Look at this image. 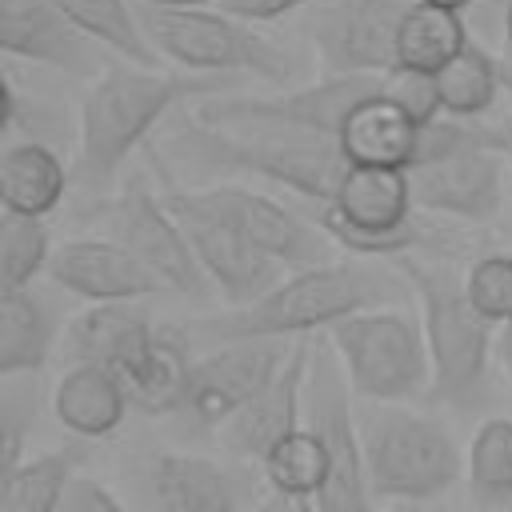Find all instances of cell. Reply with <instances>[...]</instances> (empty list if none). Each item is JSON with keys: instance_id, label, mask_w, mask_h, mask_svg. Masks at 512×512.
I'll list each match as a JSON object with an SVG mask.
<instances>
[{"instance_id": "cell-34", "label": "cell", "mask_w": 512, "mask_h": 512, "mask_svg": "<svg viewBox=\"0 0 512 512\" xmlns=\"http://www.w3.org/2000/svg\"><path fill=\"white\" fill-rule=\"evenodd\" d=\"M60 512H132L108 484L92 480V476H76V484L68 488V500Z\"/></svg>"}, {"instance_id": "cell-36", "label": "cell", "mask_w": 512, "mask_h": 512, "mask_svg": "<svg viewBox=\"0 0 512 512\" xmlns=\"http://www.w3.org/2000/svg\"><path fill=\"white\" fill-rule=\"evenodd\" d=\"M496 360H500V368H504V376L512 384V320H504L500 332H496Z\"/></svg>"}, {"instance_id": "cell-23", "label": "cell", "mask_w": 512, "mask_h": 512, "mask_svg": "<svg viewBox=\"0 0 512 512\" xmlns=\"http://www.w3.org/2000/svg\"><path fill=\"white\" fill-rule=\"evenodd\" d=\"M60 336V312L40 288L0 292V380L32 376L48 364Z\"/></svg>"}, {"instance_id": "cell-12", "label": "cell", "mask_w": 512, "mask_h": 512, "mask_svg": "<svg viewBox=\"0 0 512 512\" xmlns=\"http://www.w3.org/2000/svg\"><path fill=\"white\" fill-rule=\"evenodd\" d=\"M412 0H312L308 32L324 76L396 72V32Z\"/></svg>"}, {"instance_id": "cell-13", "label": "cell", "mask_w": 512, "mask_h": 512, "mask_svg": "<svg viewBox=\"0 0 512 512\" xmlns=\"http://www.w3.org/2000/svg\"><path fill=\"white\" fill-rule=\"evenodd\" d=\"M256 476L200 452H156L136 468L140 512H252L260 504Z\"/></svg>"}, {"instance_id": "cell-29", "label": "cell", "mask_w": 512, "mask_h": 512, "mask_svg": "<svg viewBox=\"0 0 512 512\" xmlns=\"http://www.w3.org/2000/svg\"><path fill=\"white\" fill-rule=\"evenodd\" d=\"M260 476L264 484L276 492V496H288L292 504H308L320 484H324V472H328V448L320 440V432L304 420L296 432H288L260 464Z\"/></svg>"}, {"instance_id": "cell-9", "label": "cell", "mask_w": 512, "mask_h": 512, "mask_svg": "<svg viewBox=\"0 0 512 512\" xmlns=\"http://www.w3.org/2000/svg\"><path fill=\"white\" fill-rule=\"evenodd\" d=\"M508 156H512V124H472L460 144L408 168L416 208L472 224L500 216Z\"/></svg>"}, {"instance_id": "cell-32", "label": "cell", "mask_w": 512, "mask_h": 512, "mask_svg": "<svg viewBox=\"0 0 512 512\" xmlns=\"http://www.w3.org/2000/svg\"><path fill=\"white\" fill-rule=\"evenodd\" d=\"M52 252L56 248H52L44 216L0 212V292L32 288L36 276L48 272Z\"/></svg>"}, {"instance_id": "cell-25", "label": "cell", "mask_w": 512, "mask_h": 512, "mask_svg": "<svg viewBox=\"0 0 512 512\" xmlns=\"http://www.w3.org/2000/svg\"><path fill=\"white\" fill-rule=\"evenodd\" d=\"M152 324V312L144 300H120V304H88L64 332L68 360L80 364H104L116 368V360L128 352V344Z\"/></svg>"}, {"instance_id": "cell-40", "label": "cell", "mask_w": 512, "mask_h": 512, "mask_svg": "<svg viewBox=\"0 0 512 512\" xmlns=\"http://www.w3.org/2000/svg\"><path fill=\"white\" fill-rule=\"evenodd\" d=\"M504 56H512V0H504Z\"/></svg>"}, {"instance_id": "cell-21", "label": "cell", "mask_w": 512, "mask_h": 512, "mask_svg": "<svg viewBox=\"0 0 512 512\" xmlns=\"http://www.w3.org/2000/svg\"><path fill=\"white\" fill-rule=\"evenodd\" d=\"M424 128L412 112H404L388 88L360 100L344 124H340V152L348 164H372V168H412L424 156Z\"/></svg>"}, {"instance_id": "cell-19", "label": "cell", "mask_w": 512, "mask_h": 512, "mask_svg": "<svg viewBox=\"0 0 512 512\" xmlns=\"http://www.w3.org/2000/svg\"><path fill=\"white\" fill-rule=\"evenodd\" d=\"M0 48L12 60L44 64L68 76H100L96 40L80 32L56 0H0Z\"/></svg>"}, {"instance_id": "cell-22", "label": "cell", "mask_w": 512, "mask_h": 512, "mask_svg": "<svg viewBox=\"0 0 512 512\" xmlns=\"http://www.w3.org/2000/svg\"><path fill=\"white\" fill-rule=\"evenodd\" d=\"M132 400L128 388L120 384V376L104 364H72L56 388H52V416L60 420V428H68L80 440H100L112 436L124 416H128Z\"/></svg>"}, {"instance_id": "cell-11", "label": "cell", "mask_w": 512, "mask_h": 512, "mask_svg": "<svg viewBox=\"0 0 512 512\" xmlns=\"http://www.w3.org/2000/svg\"><path fill=\"white\" fill-rule=\"evenodd\" d=\"M160 196L188 232L216 296H224L232 308L260 300L268 288H276L288 276V268L276 264L268 252H260L228 216H220L200 196V188H164Z\"/></svg>"}, {"instance_id": "cell-2", "label": "cell", "mask_w": 512, "mask_h": 512, "mask_svg": "<svg viewBox=\"0 0 512 512\" xmlns=\"http://www.w3.org/2000/svg\"><path fill=\"white\" fill-rule=\"evenodd\" d=\"M164 148L196 168H224L244 172L264 184H276L316 212L332 200L348 160L336 140L280 132V128H248V124H212L196 112L164 140Z\"/></svg>"}, {"instance_id": "cell-26", "label": "cell", "mask_w": 512, "mask_h": 512, "mask_svg": "<svg viewBox=\"0 0 512 512\" xmlns=\"http://www.w3.org/2000/svg\"><path fill=\"white\" fill-rule=\"evenodd\" d=\"M80 464L84 452L76 444L24 456L12 472L0 476V512H60Z\"/></svg>"}, {"instance_id": "cell-27", "label": "cell", "mask_w": 512, "mask_h": 512, "mask_svg": "<svg viewBox=\"0 0 512 512\" xmlns=\"http://www.w3.org/2000/svg\"><path fill=\"white\" fill-rule=\"evenodd\" d=\"M468 48V32L456 8H440L428 0H412L404 24L396 32V68L436 76Z\"/></svg>"}, {"instance_id": "cell-7", "label": "cell", "mask_w": 512, "mask_h": 512, "mask_svg": "<svg viewBox=\"0 0 512 512\" xmlns=\"http://www.w3.org/2000/svg\"><path fill=\"white\" fill-rule=\"evenodd\" d=\"M356 396L372 404H400L432 388V360L424 324L400 308H364L324 332Z\"/></svg>"}, {"instance_id": "cell-17", "label": "cell", "mask_w": 512, "mask_h": 512, "mask_svg": "<svg viewBox=\"0 0 512 512\" xmlns=\"http://www.w3.org/2000/svg\"><path fill=\"white\" fill-rule=\"evenodd\" d=\"M312 344L308 336H300L284 360V368L276 372V380L248 404L240 408L224 428H220V444L228 448V456L244 460V464H260L288 432H296L308 420V368H312Z\"/></svg>"}, {"instance_id": "cell-39", "label": "cell", "mask_w": 512, "mask_h": 512, "mask_svg": "<svg viewBox=\"0 0 512 512\" xmlns=\"http://www.w3.org/2000/svg\"><path fill=\"white\" fill-rule=\"evenodd\" d=\"M496 72H500V84H504V92L512 96V56H496Z\"/></svg>"}, {"instance_id": "cell-24", "label": "cell", "mask_w": 512, "mask_h": 512, "mask_svg": "<svg viewBox=\"0 0 512 512\" xmlns=\"http://www.w3.org/2000/svg\"><path fill=\"white\" fill-rule=\"evenodd\" d=\"M68 192L64 160L36 140L8 144L0 156V208L20 216H48Z\"/></svg>"}, {"instance_id": "cell-15", "label": "cell", "mask_w": 512, "mask_h": 512, "mask_svg": "<svg viewBox=\"0 0 512 512\" xmlns=\"http://www.w3.org/2000/svg\"><path fill=\"white\" fill-rule=\"evenodd\" d=\"M108 224H112V236L136 252L168 292H180V296H192V300H208L216 288L188 240V232L180 228V220L172 216V208L164 204V196L148 192L144 184H128L112 212H108Z\"/></svg>"}, {"instance_id": "cell-3", "label": "cell", "mask_w": 512, "mask_h": 512, "mask_svg": "<svg viewBox=\"0 0 512 512\" xmlns=\"http://www.w3.org/2000/svg\"><path fill=\"white\" fill-rule=\"evenodd\" d=\"M396 268L420 296V324L432 360L428 396L456 412H476L480 404H488L496 324L472 308L464 292V276H456L452 268L416 260L408 252L396 256Z\"/></svg>"}, {"instance_id": "cell-31", "label": "cell", "mask_w": 512, "mask_h": 512, "mask_svg": "<svg viewBox=\"0 0 512 512\" xmlns=\"http://www.w3.org/2000/svg\"><path fill=\"white\" fill-rule=\"evenodd\" d=\"M436 88H440L444 116L472 120V116H484L492 108V100L504 84H500V72H496V56L468 44L452 64H444L436 72Z\"/></svg>"}, {"instance_id": "cell-1", "label": "cell", "mask_w": 512, "mask_h": 512, "mask_svg": "<svg viewBox=\"0 0 512 512\" xmlns=\"http://www.w3.org/2000/svg\"><path fill=\"white\" fill-rule=\"evenodd\" d=\"M224 88H232V76L160 72L132 60L104 64V72L80 100V144L72 176L88 192H104L120 176L124 160L148 140L160 120H168L172 108L224 96Z\"/></svg>"}, {"instance_id": "cell-33", "label": "cell", "mask_w": 512, "mask_h": 512, "mask_svg": "<svg viewBox=\"0 0 512 512\" xmlns=\"http://www.w3.org/2000/svg\"><path fill=\"white\" fill-rule=\"evenodd\" d=\"M464 292L484 320H512V252H488L472 260L464 272Z\"/></svg>"}, {"instance_id": "cell-4", "label": "cell", "mask_w": 512, "mask_h": 512, "mask_svg": "<svg viewBox=\"0 0 512 512\" xmlns=\"http://www.w3.org/2000/svg\"><path fill=\"white\" fill-rule=\"evenodd\" d=\"M388 300V288L376 272L364 264H312L288 272L276 288H268L260 300L228 308L224 316H208L196 332L212 344L224 340H300L308 332H328L336 320L380 308Z\"/></svg>"}, {"instance_id": "cell-28", "label": "cell", "mask_w": 512, "mask_h": 512, "mask_svg": "<svg viewBox=\"0 0 512 512\" xmlns=\"http://www.w3.org/2000/svg\"><path fill=\"white\" fill-rule=\"evenodd\" d=\"M468 500L480 512H512V420L492 416L472 432L464 456Z\"/></svg>"}, {"instance_id": "cell-10", "label": "cell", "mask_w": 512, "mask_h": 512, "mask_svg": "<svg viewBox=\"0 0 512 512\" xmlns=\"http://www.w3.org/2000/svg\"><path fill=\"white\" fill-rule=\"evenodd\" d=\"M360 412H352V384L332 348L312 344L308 368V424L328 448V472L320 492L300 512H372V484L360 448Z\"/></svg>"}, {"instance_id": "cell-20", "label": "cell", "mask_w": 512, "mask_h": 512, "mask_svg": "<svg viewBox=\"0 0 512 512\" xmlns=\"http://www.w3.org/2000/svg\"><path fill=\"white\" fill-rule=\"evenodd\" d=\"M192 340L184 328L176 324H160L152 320L132 348L116 360V376L128 388L132 408L152 412V416H176L184 396H188V380H192Z\"/></svg>"}, {"instance_id": "cell-35", "label": "cell", "mask_w": 512, "mask_h": 512, "mask_svg": "<svg viewBox=\"0 0 512 512\" xmlns=\"http://www.w3.org/2000/svg\"><path fill=\"white\" fill-rule=\"evenodd\" d=\"M312 0H216L220 12L236 16V20H248V24H264V20H280L296 8H304Z\"/></svg>"}, {"instance_id": "cell-8", "label": "cell", "mask_w": 512, "mask_h": 512, "mask_svg": "<svg viewBox=\"0 0 512 512\" xmlns=\"http://www.w3.org/2000/svg\"><path fill=\"white\" fill-rule=\"evenodd\" d=\"M412 208L408 168L348 164L332 200L316 212V224L352 256H400L420 244Z\"/></svg>"}, {"instance_id": "cell-16", "label": "cell", "mask_w": 512, "mask_h": 512, "mask_svg": "<svg viewBox=\"0 0 512 512\" xmlns=\"http://www.w3.org/2000/svg\"><path fill=\"white\" fill-rule=\"evenodd\" d=\"M200 196L220 216H228L260 252H268L276 264H284L288 272L328 264L332 236L320 224L296 216L284 200L256 192V188H244V184H212V188H200Z\"/></svg>"}, {"instance_id": "cell-18", "label": "cell", "mask_w": 512, "mask_h": 512, "mask_svg": "<svg viewBox=\"0 0 512 512\" xmlns=\"http://www.w3.org/2000/svg\"><path fill=\"white\" fill-rule=\"evenodd\" d=\"M44 276L56 288H64L68 296H80L88 304L148 300V296H156L164 288L160 276L136 252H128L116 236L112 240H96V236L64 240L52 252Z\"/></svg>"}, {"instance_id": "cell-5", "label": "cell", "mask_w": 512, "mask_h": 512, "mask_svg": "<svg viewBox=\"0 0 512 512\" xmlns=\"http://www.w3.org/2000/svg\"><path fill=\"white\" fill-rule=\"evenodd\" d=\"M360 448L372 496L380 500H432L448 492L464 468L452 432L404 404H372L360 412Z\"/></svg>"}, {"instance_id": "cell-30", "label": "cell", "mask_w": 512, "mask_h": 512, "mask_svg": "<svg viewBox=\"0 0 512 512\" xmlns=\"http://www.w3.org/2000/svg\"><path fill=\"white\" fill-rule=\"evenodd\" d=\"M56 8L80 32H88L96 44L112 48L120 60H132V64H144V68L160 64V52L144 36L140 16H136V8H128V0H56Z\"/></svg>"}, {"instance_id": "cell-41", "label": "cell", "mask_w": 512, "mask_h": 512, "mask_svg": "<svg viewBox=\"0 0 512 512\" xmlns=\"http://www.w3.org/2000/svg\"><path fill=\"white\" fill-rule=\"evenodd\" d=\"M428 4H440V8H456V12H460V8H468L472 0H428Z\"/></svg>"}, {"instance_id": "cell-6", "label": "cell", "mask_w": 512, "mask_h": 512, "mask_svg": "<svg viewBox=\"0 0 512 512\" xmlns=\"http://www.w3.org/2000/svg\"><path fill=\"white\" fill-rule=\"evenodd\" d=\"M140 28L152 48L200 76H260L288 80L292 60L280 44L220 8H152L136 4Z\"/></svg>"}, {"instance_id": "cell-38", "label": "cell", "mask_w": 512, "mask_h": 512, "mask_svg": "<svg viewBox=\"0 0 512 512\" xmlns=\"http://www.w3.org/2000/svg\"><path fill=\"white\" fill-rule=\"evenodd\" d=\"M140 4H152V8H208L216 0H140Z\"/></svg>"}, {"instance_id": "cell-14", "label": "cell", "mask_w": 512, "mask_h": 512, "mask_svg": "<svg viewBox=\"0 0 512 512\" xmlns=\"http://www.w3.org/2000/svg\"><path fill=\"white\" fill-rule=\"evenodd\" d=\"M296 344V340H292ZM292 344L284 340H224L196 356L188 396L176 416L200 432H220L240 408H248L284 368Z\"/></svg>"}, {"instance_id": "cell-37", "label": "cell", "mask_w": 512, "mask_h": 512, "mask_svg": "<svg viewBox=\"0 0 512 512\" xmlns=\"http://www.w3.org/2000/svg\"><path fill=\"white\" fill-rule=\"evenodd\" d=\"M252 512H300V504H292L288 496H276V492H268Z\"/></svg>"}]
</instances>
